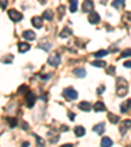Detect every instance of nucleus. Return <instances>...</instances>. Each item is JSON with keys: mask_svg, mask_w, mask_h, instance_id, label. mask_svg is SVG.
Instances as JSON below:
<instances>
[{"mask_svg": "<svg viewBox=\"0 0 131 147\" xmlns=\"http://www.w3.org/2000/svg\"><path fill=\"white\" fill-rule=\"evenodd\" d=\"M115 88H117V95L121 96V97L126 96L128 92V84L123 78H117V80H115Z\"/></svg>", "mask_w": 131, "mask_h": 147, "instance_id": "nucleus-1", "label": "nucleus"}, {"mask_svg": "<svg viewBox=\"0 0 131 147\" xmlns=\"http://www.w3.org/2000/svg\"><path fill=\"white\" fill-rule=\"evenodd\" d=\"M63 97H66L67 100H76L77 99V92H76L73 88H66L64 91H63Z\"/></svg>", "mask_w": 131, "mask_h": 147, "instance_id": "nucleus-2", "label": "nucleus"}, {"mask_svg": "<svg viewBox=\"0 0 131 147\" xmlns=\"http://www.w3.org/2000/svg\"><path fill=\"white\" fill-rule=\"evenodd\" d=\"M8 16H9L10 20L16 21V22L22 20V13L18 12V11H16V9H9V11H8Z\"/></svg>", "mask_w": 131, "mask_h": 147, "instance_id": "nucleus-3", "label": "nucleus"}, {"mask_svg": "<svg viewBox=\"0 0 131 147\" xmlns=\"http://www.w3.org/2000/svg\"><path fill=\"white\" fill-rule=\"evenodd\" d=\"M100 15L97 13V12H94V11H90V13H89V16H88V21H89V24H93V25H96V24H98L100 22Z\"/></svg>", "mask_w": 131, "mask_h": 147, "instance_id": "nucleus-4", "label": "nucleus"}, {"mask_svg": "<svg viewBox=\"0 0 131 147\" xmlns=\"http://www.w3.org/2000/svg\"><path fill=\"white\" fill-rule=\"evenodd\" d=\"M47 63L50 66H52V67H58L59 63H60V57L58 54H52L51 57H48Z\"/></svg>", "mask_w": 131, "mask_h": 147, "instance_id": "nucleus-5", "label": "nucleus"}, {"mask_svg": "<svg viewBox=\"0 0 131 147\" xmlns=\"http://www.w3.org/2000/svg\"><path fill=\"white\" fill-rule=\"evenodd\" d=\"M25 100H26V105H28V108H31V106L34 105V103H35V93L28 92V93H26Z\"/></svg>", "mask_w": 131, "mask_h": 147, "instance_id": "nucleus-6", "label": "nucleus"}, {"mask_svg": "<svg viewBox=\"0 0 131 147\" xmlns=\"http://www.w3.org/2000/svg\"><path fill=\"white\" fill-rule=\"evenodd\" d=\"M128 129H131V120H124L121 122V127H119V131L121 134H126Z\"/></svg>", "mask_w": 131, "mask_h": 147, "instance_id": "nucleus-7", "label": "nucleus"}, {"mask_svg": "<svg viewBox=\"0 0 131 147\" xmlns=\"http://www.w3.org/2000/svg\"><path fill=\"white\" fill-rule=\"evenodd\" d=\"M22 37L26 40V41H34L35 40V33L33 30H25L22 33Z\"/></svg>", "mask_w": 131, "mask_h": 147, "instance_id": "nucleus-8", "label": "nucleus"}, {"mask_svg": "<svg viewBox=\"0 0 131 147\" xmlns=\"http://www.w3.org/2000/svg\"><path fill=\"white\" fill-rule=\"evenodd\" d=\"M81 8H83L84 12H89V11L93 9V1L92 0H85L83 5H81Z\"/></svg>", "mask_w": 131, "mask_h": 147, "instance_id": "nucleus-9", "label": "nucleus"}, {"mask_svg": "<svg viewBox=\"0 0 131 147\" xmlns=\"http://www.w3.org/2000/svg\"><path fill=\"white\" fill-rule=\"evenodd\" d=\"M79 109L83 110V112H89V110L92 109V105H90L88 101H81V103L79 104Z\"/></svg>", "mask_w": 131, "mask_h": 147, "instance_id": "nucleus-10", "label": "nucleus"}, {"mask_svg": "<svg viewBox=\"0 0 131 147\" xmlns=\"http://www.w3.org/2000/svg\"><path fill=\"white\" fill-rule=\"evenodd\" d=\"M122 20H123V24L126 25V26L130 28L131 26V12H126V13L123 15Z\"/></svg>", "mask_w": 131, "mask_h": 147, "instance_id": "nucleus-11", "label": "nucleus"}, {"mask_svg": "<svg viewBox=\"0 0 131 147\" xmlns=\"http://www.w3.org/2000/svg\"><path fill=\"white\" fill-rule=\"evenodd\" d=\"M31 24H33V26L34 28H38V29H39V28H42V25H43V21H42V18L41 17H33L31 18Z\"/></svg>", "mask_w": 131, "mask_h": 147, "instance_id": "nucleus-12", "label": "nucleus"}, {"mask_svg": "<svg viewBox=\"0 0 131 147\" xmlns=\"http://www.w3.org/2000/svg\"><path fill=\"white\" fill-rule=\"evenodd\" d=\"M93 109H94V112H103V110H106V106H105V104H103L102 101H97V103L94 104Z\"/></svg>", "mask_w": 131, "mask_h": 147, "instance_id": "nucleus-13", "label": "nucleus"}, {"mask_svg": "<svg viewBox=\"0 0 131 147\" xmlns=\"http://www.w3.org/2000/svg\"><path fill=\"white\" fill-rule=\"evenodd\" d=\"M30 49V45L26 42H18V51L20 53H26Z\"/></svg>", "mask_w": 131, "mask_h": 147, "instance_id": "nucleus-14", "label": "nucleus"}, {"mask_svg": "<svg viewBox=\"0 0 131 147\" xmlns=\"http://www.w3.org/2000/svg\"><path fill=\"white\" fill-rule=\"evenodd\" d=\"M93 131H94V133H97V134H102L103 131H105V125H103L102 122L94 125V126H93Z\"/></svg>", "mask_w": 131, "mask_h": 147, "instance_id": "nucleus-15", "label": "nucleus"}, {"mask_svg": "<svg viewBox=\"0 0 131 147\" xmlns=\"http://www.w3.org/2000/svg\"><path fill=\"white\" fill-rule=\"evenodd\" d=\"M42 17H43V20L51 21L52 17H54V15H52V11H51V9H46L45 12H43V15H42Z\"/></svg>", "mask_w": 131, "mask_h": 147, "instance_id": "nucleus-16", "label": "nucleus"}, {"mask_svg": "<svg viewBox=\"0 0 131 147\" xmlns=\"http://www.w3.org/2000/svg\"><path fill=\"white\" fill-rule=\"evenodd\" d=\"M71 34H72V30H71L69 28H64V29L60 32L59 37H60V38H67V37H69Z\"/></svg>", "mask_w": 131, "mask_h": 147, "instance_id": "nucleus-17", "label": "nucleus"}, {"mask_svg": "<svg viewBox=\"0 0 131 147\" xmlns=\"http://www.w3.org/2000/svg\"><path fill=\"white\" fill-rule=\"evenodd\" d=\"M38 47H39V49H43L45 51H47L48 49L51 47V45L48 44V42L46 41V40H42V41L39 42V44H38Z\"/></svg>", "mask_w": 131, "mask_h": 147, "instance_id": "nucleus-18", "label": "nucleus"}, {"mask_svg": "<svg viewBox=\"0 0 131 147\" xmlns=\"http://www.w3.org/2000/svg\"><path fill=\"white\" fill-rule=\"evenodd\" d=\"M75 134L77 135V137H83V135H85V129H84L83 126H76L75 127Z\"/></svg>", "mask_w": 131, "mask_h": 147, "instance_id": "nucleus-19", "label": "nucleus"}, {"mask_svg": "<svg viewBox=\"0 0 131 147\" xmlns=\"http://www.w3.org/2000/svg\"><path fill=\"white\" fill-rule=\"evenodd\" d=\"M107 120L110 121L111 123H118V122H119V117H118L117 114L110 113V114H107Z\"/></svg>", "mask_w": 131, "mask_h": 147, "instance_id": "nucleus-20", "label": "nucleus"}, {"mask_svg": "<svg viewBox=\"0 0 131 147\" xmlns=\"http://www.w3.org/2000/svg\"><path fill=\"white\" fill-rule=\"evenodd\" d=\"M128 108H131V99L130 100H127L126 103H123L121 105V112L122 113H126L128 110Z\"/></svg>", "mask_w": 131, "mask_h": 147, "instance_id": "nucleus-21", "label": "nucleus"}, {"mask_svg": "<svg viewBox=\"0 0 131 147\" xmlns=\"http://www.w3.org/2000/svg\"><path fill=\"white\" fill-rule=\"evenodd\" d=\"M73 74H75L76 76H79V78H84V76L86 75V72L84 69H75L73 70Z\"/></svg>", "mask_w": 131, "mask_h": 147, "instance_id": "nucleus-22", "label": "nucleus"}, {"mask_svg": "<svg viewBox=\"0 0 131 147\" xmlns=\"http://www.w3.org/2000/svg\"><path fill=\"white\" fill-rule=\"evenodd\" d=\"M111 144H113V140L107 137L102 138V140H101V146L102 147H107V146H111Z\"/></svg>", "mask_w": 131, "mask_h": 147, "instance_id": "nucleus-23", "label": "nucleus"}, {"mask_svg": "<svg viewBox=\"0 0 131 147\" xmlns=\"http://www.w3.org/2000/svg\"><path fill=\"white\" fill-rule=\"evenodd\" d=\"M114 8H122L124 5V0H113V3H111Z\"/></svg>", "mask_w": 131, "mask_h": 147, "instance_id": "nucleus-24", "label": "nucleus"}, {"mask_svg": "<svg viewBox=\"0 0 131 147\" xmlns=\"http://www.w3.org/2000/svg\"><path fill=\"white\" fill-rule=\"evenodd\" d=\"M69 4H71V5H69V11H71L72 13L76 12V9H77V0H71Z\"/></svg>", "mask_w": 131, "mask_h": 147, "instance_id": "nucleus-25", "label": "nucleus"}, {"mask_svg": "<svg viewBox=\"0 0 131 147\" xmlns=\"http://www.w3.org/2000/svg\"><path fill=\"white\" fill-rule=\"evenodd\" d=\"M92 66H96V67H105L106 66V62L103 61H94V62H90Z\"/></svg>", "mask_w": 131, "mask_h": 147, "instance_id": "nucleus-26", "label": "nucleus"}, {"mask_svg": "<svg viewBox=\"0 0 131 147\" xmlns=\"http://www.w3.org/2000/svg\"><path fill=\"white\" fill-rule=\"evenodd\" d=\"M7 122L9 123L10 127H16V126H17V120H16V118H10V117H8Z\"/></svg>", "mask_w": 131, "mask_h": 147, "instance_id": "nucleus-27", "label": "nucleus"}, {"mask_svg": "<svg viewBox=\"0 0 131 147\" xmlns=\"http://www.w3.org/2000/svg\"><path fill=\"white\" fill-rule=\"evenodd\" d=\"M107 53H109L107 50H98V51L94 53V57H96V58H101V57H103V55H106Z\"/></svg>", "mask_w": 131, "mask_h": 147, "instance_id": "nucleus-28", "label": "nucleus"}, {"mask_svg": "<svg viewBox=\"0 0 131 147\" xmlns=\"http://www.w3.org/2000/svg\"><path fill=\"white\" fill-rule=\"evenodd\" d=\"M107 75H115V67H113V66H111V67H109V69H107V72H106Z\"/></svg>", "mask_w": 131, "mask_h": 147, "instance_id": "nucleus-29", "label": "nucleus"}, {"mask_svg": "<svg viewBox=\"0 0 131 147\" xmlns=\"http://www.w3.org/2000/svg\"><path fill=\"white\" fill-rule=\"evenodd\" d=\"M128 55H131V50H130V49H126V50H124V51L121 54V57H122V58H126V57H128Z\"/></svg>", "mask_w": 131, "mask_h": 147, "instance_id": "nucleus-30", "label": "nucleus"}, {"mask_svg": "<svg viewBox=\"0 0 131 147\" xmlns=\"http://www.w3.org/2000/svg\"><path fill=\"white\" fill-rule=\"evenodd\" d=\"M64 9H66V8H64V5H60V7H59V18H62L63 17V15H64Z\"/></svg>", "mask_w": 131, "mask_h": 147, "instance_id": "nucleus-31", "label": "nucleus"}, {"mask_svg": "<svg viewBox=\"0 0 131 147\" xmlns=\"http://www.w3.org/2000/svg\"><path fill=\"white\" fill-rule=\"evenodd\" d=\"M26 91H28V87H26V86H21L20 88H18L17 93H22V92H26Z\"/></svg>", "mask_w": 131, "mask_h": 147, "instance_id": "nucleus-32", "label": "nucleus"}, {"mask_svg": "<svg viewBox=\"0 0 131 147\" xmlns=\"http://www.w3.org/2000/svg\"><path fill=\"white\" fill-rule=\"evenodd\" d=\"M103 91H105V86H100L98 88H97V93H98V95H101Z\"/></svg>", "mask_w": 131, "mask_h": 147, "instance_id": "nucleus-33", "label": "nucleus"}, {"mask_svg": "<svg viewBox=\"0 0 131 147\" xmlns=\"http://www.w3.org/2000/svg\"><path fill=\"white\" fill-rule=\"evenodd\" d=\"M7 3H8V1H7V0H1V9H5V7H7Z\"/></svg>", "mask_w": 131, "mask_h": 147, "instance_id": "nucleus-34", "label": "nucleus"}, {"mask_svg": "<svg viewBox=\"0 0 131 147\" xmlns=\"http://www.w3.org/2000/svg\"><path fill=\"white\" fill-rule=\"evenodd\" d=\"M10 61H12V55H9V57H7V58H4V63H10Z\"/></svg>", "mask_w": 131, "mask_h": 147, "instance_id": "nucleus-35", "label": "nucleus"}, {"mask_svg": "<svg viewBox=\"0 0 131 147\" xmlns=\"http://www.w3.org/2000/svg\"><path fill=\"white\" fill-rule=\"evenodd\" d=\"M123 66H124V67H127V69H131V62H130V61H128V62H124Z\"/></svg>", "mask_w": 131, "mask_h": 147, "instance_id": "nucleus-36", "label": "nucleus"}, {"mask_svg": "<svg viewBox=\"0 0 131 147\" xmlns=\"http://www.w3.org/2000/svg\"><path fill=\"white\" fill-rule=\"evenodd\" d=\"M35 139H37V142H38V143H39V144H41V146H42V144H43V140H42L39 137H37V135H35Z\"/></svg>", "mask_w": 131, "mask_h": 147, "instance_id": "nucleus-37", "label": "nucleus"}, {"mask_svg": "<svg viewBox=\"0 0 131 147\" xmlns=\"http://www.w3.org/2000/svg\"><path fill=\"white\" fill-rule=\"evenodd\" d=\"M68 116H69V118H71V120H75V114H73L72 112H68Z\"/></svg>", "mask_w": 131, "mask_h": 147, "instance_id": "nucleus-38", "label": "nucleus"}, {"mask_svg": "<svg viewBox=\"0 0 131 147\" xmlns=\"http://www.w3.org/2000/svg\"><path fill=\"white\" fill-rule=\"evenodd\" d=\"M41 78H42V79H45V80H46V79L50 78V75H41Z\"/></svg>", "mask_w": 131, "mask_h": 147, "instance_id": "nucleus-39", "label": "nucleus"}, {"mask_svg": "<svg viewBox=\"0 0 131 147\" xmlns=\"http://www.w3.org/2000/svg\"><path fill=\"white\" fill-rule=\"evenodd\" d=\"M38 1H39L41 4H46V1H47V0H38Z\"/></svg>", "mask_w": 131, "mask_h": 147, "instance_id": "nucleus-40", "label": "nucleus"}, {"mask_svg": "<svg viewBox=\"0 0 131 147\" xmlns=\"http://www.w3.org/2000/svg\"><path fill=\"white\" fill-rule=\"evenodd\" d=\"M101 4H106V0H100Z\"/></svg>", "mask_w": 131, "mask_h": 147, "instance_id": "nucleus-41", "label": "nucleus"}]
</instances>
